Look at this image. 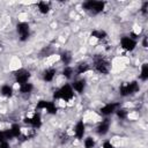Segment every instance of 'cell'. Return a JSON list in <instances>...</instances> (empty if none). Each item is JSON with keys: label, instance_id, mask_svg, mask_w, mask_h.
Returning a JSON list of instances; mask_svg holds the SVG:
<instances>
[{"label": "cell", "instance_id": "cell-29", "mask_svg": "<svg viewBox=\"0 0 148 148\" xmlns=\"http://www.w3.org/2000/svg\"><path fill=\"white\" fill-rule=\"evenodd\" d=\"M0 148H10L9 141H2V142H0Z\"/></svg>", "mask_w": 148, "mask_h": 148}, {"label": "cell", "instance_id": "cell-18", "mask_svg": "<svg viewBox=\"0 0 148 148\" xmlns=\"http://www.w3.org/2000/svg\"><path fill=\"white\" fill-rule=\"evenodd\" d=\"M0 95L2 97H6V98H10L13 95H14V88L12 84H8V83H5L0 87Z\"/></svg>", "mask_w": 148, "mask_h": 148}, {"label": "cell", "instance_id": "cell-16", "mask_svg": "<svg viewBox=\"0 0 148 148\" xmlns=\"http://www.w3.org/2000/svg\"><path fill=\"white\" fill-rule=\"evenodd\" d=\"M8 133H9L10 140L16 139V138H21L22 136V127H21V125L17 124V123L12 124L10 127L8 128Z\"/></svg>", "mask_w": 148, "mask_h": 148}, {"label": "cell", "instance_id": "cell-23", "mask_svg": "<svg viewBox=\"0 0 148 148\" xmlns=\"http://www.w3.org/2000/svg\"><path fill=\"white\" fill-rule=\"evenodd\" d=\"M139 77L142 82H146L148 80V64L147 62H143L140 67V74H139Z\"/></svg>", "mask_w": 148, "mask_h": 148}, {"label": "cell", "instance_id": "cell-10", "mask_svg": "<svg viewBox=\"0 0 148 148\" xmlns=\"http://www.w3.org/2000/svg\"><path fill=\"white\" fill-rule=\"evenodd\" d=\"M119 108H120V104H119L118 102H108V103H105L103 106L99 108V113H101V116L108 118L109 116L114 114L116 111H117Z\"/></svg>", "mask_w": 148, "mask_h": 148}, {"label": "cell", "instance_id": "cell-21", "mask_svg": "<svg viewBox=\"0 0 148 148\" xmlns=\"http://www.w3.org/2000/svg\"><path fill=\"white\" fill-rule=\"evenodd\" d=\"M61 74H62V76H64L65 79H67V80H73L74 76H75L74 67H73L72 65H69V66H64V68H62V71H61Z\"/></svg>", "mask_w": 148, "mask_h": 148}, {"label": "cell", "instance_id": "cell-26", "mask_svg": "<svg viewBox=\"0 0 148 148\" xmlns=\"http://www.w3.org/2000/svg\"><path fill=\"white\" fill-rule=\"evenodd\" d=\"M10 136L8 133V130H0V142L2 141H9Z\"/></svg>", "mask_w": 148, "mask_h": 148}, {"label": "cell", "instance_id": "cell-9", "mask_svg": "<svg viewBox=\"0 0 148 148\" xmlns=\"http://www.w3.org/2000/svg\"><path fill=\"white\" fill-rule=\"evenodd\" d=\"M14 81L21 86V84H24L27 82H30V77H31V73L30 71L25 69V68H18L14 72Z\"/></svg>", "mask_w": 148, "mask_h": 148}, {"label": "cell", "instance_id": "cell-30", "mask_svg": "<svg viewBox=\"0 0 148 148\" xmlns=\"http://www.w3.org/2000/svg\"><path fill=\"white\" fill-rule=\"evenodd\" d=\"M142 46H143L145 49L147 47V37H146V36L142 37Z\"/></svg>", "mask_w": 148, "mask_h": 148}, {"label": "cell", "instance_id": "cell-19", "mask_svg": "<svg viewBox=\"0 0 148 148\" xmlns=\"http://www.w3.org/2000/svg\"><path fill=\"white\" fill-rule=\"evenodd\" d=\"M59 59L64 64V66H69L72 64V61H73V56H72V53L69 51L65 50L59 54Z\"/></svg>", "mask_w": 148, "mask_h": 148}, {"label": "cell", "instance_id": "cell-24", "mask_svg": "<svg viewBox=\"0 0 148 148\" xmlns=\"http://www.w3.org/2000/svg\"><path fill=\"white\" fill-rule=\"evenodd\" d=\"M83 141V147L84 148H95L96 146V140L92 136H84Z\"/></svg>", "mask_w": 148, "mask_h": 148}, {"label": "cell", "instance_id": "cell-11", "mask_svg": "<svg viewBox=\"0 0 148 148\" xmlns=\"http://www.w3.org/2000/svg\"><path fill=\"white\" fill-rule=\"evenodd\" d=\"M69 83H71V86H72L74 92H75V94H79V95L83 94L84 90H86V88H87V81H86L84 77L76 76V77H74V79L72 80V82H69Z\"/></svg>", "mask_w": 148, "mask_h": 148}, {"label": "cell", "instance_id": "cell-2", "mask_svg": "<svg viewBox=\"0 0 148 148\" xmlns=\"http://www.w3.org/2000/svg\"><path fill=\"white\" fill-rule=\"evenodd\" d=\"M90 65H91L92 71H95L96 73L102 74V75L109 74V72L111 71V62L109 61L108 58H105L104 56H101V54L95 56L92 59V62Z\"/></svg>", "mask_w": 148, "mask_h": 148}, {"label": "cell", "instance_id": "cell-15", "mask_svg": "<svg viewBox=\"0 0 148 148\" xmlns=\"http://www.w3.org/2000/svg\"><path fill=\"white\" fill-rule=\"evenodd\" d=\"M42 80L44 81V82H47V83H50V82H52L53 80H54V77H56V75H57V69L54 68V67H46L43 72H42Z\"/></svg>", "mask_w": 148, "mask_h": 148}, {"label": "cell", "instance_id": "cell-27", "mask_svg": "<svg viewBox=\"0 0 148 148\" xmlns=\"http://www.w3.org/2000/svg\"><path fill=\"white\" fill-rule=\"evenodd\" d=\"M101 148H113V143L110 140H104L101 145Z\"/></svg>", "mask_w": 148, "mask_h": 148}, {"label": "cell", "instance_id": "cell-22", "mask_svg": "<svg viewBox=\"0 0 148 148\" xmlns=\"http://www.w3.org/2000/svg\"><path fill=\"white\" fill-rule=\"evenodd\" d=\"M91 38L97 39V40H104L108 37V34L103 30V29H95L91 31Z\"/></svg>", "mask_w": 148, "mask_h": 148}, {"label": "cell", "instance_id": "cell-17", "mask_svg": "<svg viewBox=\"0 0 148 148\" xmlns=\"http://www.w3.org/2000/svg\"><path fill=\"white\" fill-rule=\"evenodd\" d=\"M36 7H37V10L43 15L49 14L50 10L52 9V5L50 1H38L36 3Z\"/></svg>", "mask_w": 148, "mask_h": 148}, {"label": "cell", "instance_id": "cell-8", "mask_svg": "<svg viewBox=\"0 0 148 148\" xmlns=\"http://www.w3.org/2000/svg\"><path fill=\"white\" fill-rule=\"evenodd\" d=\"M119 45H120V47H121L124 51H126V52H132V51H134V50L136 49V46H138V40L134 39V38H132L131 36L126 35V36L120 37Z\"/></svg>", "mask_w": 148, "mask_h": 148}, {"label": "cell", "instance_id": "cell-13", "mask_svg": "<svg viewBox=\"0 0 148 148\" xmlns=\"http://www.w3.org/2000/svg\"><path fill=\"white\" fill-rule=\"evenodd\" d=\"M110 126H111V120L105 117V118L102 119V120L98 123V125L96 126V133H97L99 136H104V135H106V134L109 133Z\"/></svg>", "mask_w": 148, "mask_h": 148}, {"label": "cell", "instance_id": "cell-25", "mask_svg": "<svg viewBox=\"0 0 148 148\" xmlns=\"http://www.w3.org/2000/svg\"><path fill=\"white\" fill-rule=\"evenodd\" d=\"M119 119H121V120H124V119H126L127 117H128V111L126 110V109H124V108H119L117 111H116V113H114Z\"/></svg>", "mask_w": 148, "mask_h": 148}, {"label": "cell", "instance_id": "cell-4", "mask_svg": "<svg viewBox=\"0 0 148 148\" xmlns=\"http://www.w3.org/2000/svg\"><path fill=\"white\" fill-rule=\"evenodd\" d=\"M140 90V84L139 81H127V82H123L119 86V94L123 97H127L131 95H134L136 92H139Z\"/></svg>", "mask_w": 148, "mask_h": 148}, {"label": "cell", "instance_id": "cell-20", "mask_svg": "<svg viewBox=\"0 0 148 148\" xmlns=\"http://www.w3.org/2000/svg\"><path fill=\"white\" fill-rule=\"evenodd\" d=\"M35 89V86L32 84V82H27L24 84L18 86V92L21 95H30Z\"/></svg>", "mask_w": 148, "mask_h": 148}, {"label": "cell", "instance_id": "cell-31", "mask_svg": "<svg viewBox=\"0 0 148 148\" xmlns=\"http://www.w3.org/2000/svg\"><path fill=\"white\" fill-rule=\"evenodd\" d=\"M0 49H1V43H0Z\"/></svg>", "mask_w": 148, "mask_h": 148}, {"label": "cell", "instance_id": "cell-3", "mask_svg": "<svg viewBox=\"0 0 148 148\" xmlns=\"http://www.w3.org/2000/svg\"><path fill=\"white\" fill-rule=\"evenodd\" d=\"M105 7H106V2L99 0H88L82 3V8L92 15L103 13L105 10Z\"/></svg>", "mask_w": 148, "mask_h": 148}, {"label": "cell", "instance_id": "cell-12", "mask_svg": "<svg viewBox=\"0 0 148 148\" xmlns=\"http://www.w3.org/2000/svg\"><path fill=\"white\" fill-rule=\"evenodd\" d=\"M73 133H74V136L75 139H77L79 141H82L84 139V135H86V124L82 119L77 120L74 125V128H73Z\"/></svg>", "mask_w": 148, "mask_h": 148}, {"label": "cell", "instance_id": "cell-7", "mask_svg": "<svg viewBox=\"0 0 148 148\" xmlns=\"http://www.w3.org/2000/svg\"><path fill=\"white\" fill-rule=\"evenodd\" d=\"M23 121H24L29 127H31V128H34V130H38V128H40L42 125H43L42 114H40V112H37V111L34 112L32 114H29V116L24 117Z\"/></svg>", "mask_w": 148, "mask_h": 148}, {"label": "cell", "instance_id": "cell-6", "mask_svg": "<svg viewBox=\"0 0 148 148\" xmlns=\"http://www.w3.org/2000/svg\"><path fill=\"white\" fill-rule=\"evenodd\" d=\"M46 111L50 114H56L58 111V106L54 101H46V99H40L36 104V111Z\"/></svg>", "mask_w": 148, "mask_h": 148}, {"label": "cell", "instance_id": "cell-14", "mask_svg": "<svg viewBox=\"0 0 148 148\" xmlns=\"http://www.w3.org/2000/svg\"><path fill=\"white\" fill-rule=\"evenodd\" d=\"M89 71H91V65L87 61H81V62H79L77 65L74 66L75 76H81V75L88 73Z\"/></svg>", "mask_w": 148, "mask_h": 148}, {"label": "cell", "instance_id": "cell-1", "mask_svg": "<svg viewBox=\"0 0 148 148\" xmlns=\"http://www.w3.org/2000/svg\"><path fill=\"white\" fill-rule=\"evenodd\" d=\"M53 101H61L65 103H69L75 98V92L71 86L69 82L64 83L61 87H59L57 90H54L53 95H52Z\"/></svg>", "mask_w": 148, "mask_h": 148}, {"label": "cell", "instance_id": "cell-5", "mask_svg": "<svg viewBox=\"0 0 148 148\" xmlns=\"http://www.w3.org/2000/svg\"><path fill=\"white\" fill-rule=\"evenodd\" d=\"M16 34L18 36V40L24 43L29 39L30 35H31V28L30 24L25 21H21L16 24Z\"/></svg>", "mask_w": 148, "mask_h": 148}, {"label": "cell", "instance_id": "cell-28", "mask_svg": "<svg viewBox=\"0 0 148 148\" xmlns=\"http://www.w3.org/2000/svg\"><path fill=\"white\" fill-rule=\"evenodd\" d=\"M147 8H148V1H145V2L142 3V6H141V9H140V12L142 13V15H143V16H146V15H147V13H148Z\"/></svg>", "mask_w": 148, "mask_h": 148}]
</instances>
